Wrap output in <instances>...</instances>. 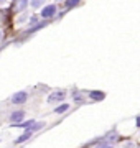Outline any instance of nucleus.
<instances>
[{
    "instance_id": "nucleus-17",
    "label": "nucleus",
    "mask_w": 140,
    "mask_h": 148,
    "mask_svg": "<svg viewBox=\"0 0 140 148\" xmlns=\"http://www.w3.org/2000/svg\"><path fill=\"white\" fill-rule=\"evenodd\" d=\"M135 123H137V127H139V128H140V115H139V117H137V120H135Z\"/></svg>"
},
{
    "instance_id": "nucleus-10",
    "label": "nucleus",
    "mask_w": 140,
    "mask_h": 148,
    "mask_svg": "<svg viewBox=\"0 0 140 148\" xmlns=\"http://www.w3.org/2000/svg\"><path fill=\"white\" fill-rule=\"evenodd\" d=\"M65 5L68 7V8H73V7H78V5H79V2H78V0H68Z\"/></svg>"
},
{
    "instance_id": "nucleus-9",
    "label": "nucleus",
    "mask_w": 140,
    "mask_h": 148,
    "mask_svg": "<svg viewBox=\"0 0 140 148\" xmlns=\"http://www.w3.org/2000/svg\"><path fill=\"white\" fill-rule=\"evenodd\" d=\"M68 109H69L68 104H61V106H58L56 109H54V112H56V114H63V112H66Z\"/></svg>"
},
{
    "instance_id": "nucleus-1",
    "label": "nucleus",
    "mask_w": 140,
    "mask_h": 148,
    "mask_svg": "<svg viewBox=\"0 0 140 148\" xmlns=\"http://www.w3.org/2000/svg\"><path fill=\"white\" fill-rule=\"evenodd\" d=\"M27 99H28V94L25 90H18V92H15V94L12 95V102L13 104H25Z\"/></svg>"
},
{
    "instance_id": "nucleus-5",
    "label": "nucleus",
    "mask_w": 140,
    "mask_h": 148,
    "mask_svg": "<svg viewBox=\"0 0 140 148\" xmlns=\"http://www.w3.org/2000/svg\"><path fill=\"white\" fill-rule=\"evenodd\" d=\"M89 95H91L92 101H102L104 97H106V95H104V92H101V90H92Z\"/></svg>"
},
{
    "instance_id": "nucleus-8",
    "label": "nucleus",
    "mask_w": 140,
    "mask_h": 148,
    "mask_svg": "<svg viewBox=\"0 0 140 148\" xmlns=\"http://www.w3.org/2000/svg\"><path fill=\"white\" fill-rule=\"evenodd\" d=\"M41 127H45L43 122H35V123H33V127H30V130H28V132H36V130H40Z\"/></svg>"
},
{
    "instance_id": "nucleus-18",
    "label": "nucleus",
    "mask_w": 140,
    "mask_h": 148,
    "mask_svg": "<svg viewBox=\"0 0 140 148\" xmlns=\"http://www.w3.org/2000/svg\"><path fill=\"white\" fill-rule=\"evenodd\" d=\"M0 41H2V32H0Z\"/></svg>"
},
{
    "instance_id": "nucleus-16",
    "label": "nucleus",
    "mask_w": 140,
    "mask_h": 148,
    "mask_svg": "<svg viewBox=\"0 0 140 148\" xmlns=\"http://www.w3.org/2000/svg\"><path fill=\"white\" fill-rule=\"evenodd\" d=\"M124 148H134V143H125V145H124Z\"/></svg>"
},
{
    "instance_id": "nucleus-12",
    "label": "nucleus",
    "mask_w": 140,
    "mask_h": 148,
    "mask_svg": "<svg viewBox=\"0 0 140 148\" xmlns=\"http://www.w3.org/2000/svg\"><path fill=\"white\" fill-rule=\"evenodd\" d=\"M28 5L27 0H22V2H18V10H25V7Z\"/></svg>"
},
{
    "instance_id": "nucleus-6",
    "label": "nucleus",
    "mask_w": 140,
    "mask_h": 148,
    "mask_svg": "<svg viewBox=\"0 0 140 148\" xmlns=\"http://www.w3.org/2000/svg\"><path fill=\"white\" fill-rule=\"evenodd\" d=\"M30 137H32V132H28V130H27V132L23 133V135H20V137L16 138V140H15V143H25V142H27V140H28Z\"/></svg>"
},
{
    "instance_id": "nucleus-14",
    "label": "nucleus",
    "mask_w": 140,
    "mask_h": 148,
    "mask_svg": "<svg viewBox=\"0 0 140 148\" xmlns=\"http://www.w3.org/2000/svg\"><path fill=\"white\" fill-rule=\"evenodd\" d=\"M74 101L78 102V104H81V102H82V95H79V94H74Z\"/></svg>"
},
{
    "instance_id": "nucleus-7",
    "label": "nucleus",
    "mask_w": 140,
    "mask_h": 148,
    "mask_svg": "<svg viewBox=\"0 0 140 148\" xmlns=\"http://www.w3.org/2000/svg\"><path fill=\"white\" fill-rule=\"evenodd\" d=\"M117 140H119V135H117L115 132H110V133L107 135V137H106V142L110 143V145H112L114 142H117Z\"/></svg>"
},
{
    "instance_id": "nucleus-3",
    "label": "nucleus",
    "mask_w": 140,
    "mask_h": 148,
    "mask_svg": "<svg viewBox=\"0 0 140 148\" xmlns=\"http://www.w3.org/2000/svg\"><path fill=\"white\" fill-rule=\"evenodd\" d=\"M54 13H56V5H46L41 10V16L43 18H51V16H54Z\"/></svg>"
},
{
    "instance_id": "nucleus-11",
    "label": "nucleus",
    "mask_w": 140,
    "mask_h": 148,
    "mask_svg": "<svg viewBox=\"0 0 140 148\" xmlns=\"http://www.w3.org/2000/svg\"><path fill=\"white\" fill-rule=\"evenodd\" d=\"M96 148H114V145H110V143H107V142H101Z\"/></svg>"
},
{
    "instance_id": "nucleus-15",
    "label": "nucleus",
    "mask_w": 140,
    "mask_h": 148,
    "mask_svg": "<svg viewBox=\"0 0 140 148\" xmlns=\"http://www.w3.org/2000/svg\"><path fill=\"white\" fill-rule=\"evenodd\" d=\"M36 20H38L36 16H32V18H30V23H32V25H35V23H36Z\"/></svg>"
},
{
    "instance_id": "nucleus-2",
    "label": "nucleus",
    "mask_w": 140,
    "mask_h": 148,
    "mask_svg": "<svg viewBox=\"0 0 140 148\" xmlns=\"http://www.w3.org/2000/svg\"><path fill=\"white\" fill-rule=\"evenodd\" d=\"M65 95H66L65 90H56V92H51V94L48 95V102H49V104L59 102V101H63V99H65Z\"/></svg>"
},
{
    "instance_id": "nucleus-13",
    "label": "nucleus",
    "mask_w": 140,
    "mask_h": 148,
    "mask_svg": "<svg viewBox=\"0 0 140 148\" xmlns=\"http://www.w3.org/2000/svg\"><path fill=\"white\" fill-rule=\"evenodd\" d=\"M41 5H43L41 0H35V2H32V7H35V8H36V7H41Z\"/></svg>"
},
{
    "instance_id": "nucleus-4",
    "label": "nucleus",
    "mask_w": 140,
    "mask_h": 148,
    "mask_svg": "<svg viewBox=\"0 0 140 148\" xmlns=\"http://www.w3.org/2000/svg\"><path fill=\"white\" fill-rule=\"evenodd\" d=\"M25 119V112L23 110H16V112H13L10 115V120L13 122V125H16V123H22V120Z\"/></svg>"
}]
</instances>
